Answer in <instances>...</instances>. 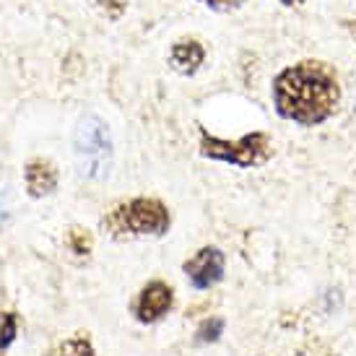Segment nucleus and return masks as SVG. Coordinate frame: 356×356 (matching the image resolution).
<instances>
[{
    "label": "nucleus",
    "mask_w": 356,
    "mask_h": 356,
    "mask_svg": "<svg viewBox=\"0 0 356 356\" xmlns=\"http://www.w3.org/2000/svg\"><path fill=\"white\" fill-rule=\"evenodd\" d=\"M224 333V320L221 317H211L203 325L198 327V341L200 343H211V341H218Z\"/></svg>",
    "instance_id": "nucleus-11"
},
{
    "label": "nucleus",
    "mask_w": 356,
    "mask_h": 356,
    "mask_svg": "<svg viewBox=\"0 0 356 356\" xmlns=\"http://www.w3.org/2000/svg\"><path fill=\"white\" fill-rule=\"evenodd\" d=\"M341 83L336 70L320 60H302L289 65L273 81V104L284 120L297 125H320L336 112Z\"/></svg>",
    "instance_id": "nucleus-1"
},
{
    "label": "nucleus",
    "mask_w": 356,
    "mask_h": 356,
    "mask_svg": "<svg viewBox=\"0 0 356 356\" xmlns=\"http://www.w3.org/2000/svg\"><path fill=\"white\" fill-rule=\"evenodd\" d=\"M203 60H206V50H203V44L198 40H190V37H182L172 44V50H169V63H172V68L182 73V76H193L195 70L203 65Z\"/></svg>",
    "instance_id": "nucleus-8"
},
{
    "label": "nucleus",
    "mask_w": 356,
    "mask_h": 356,
    "mask_svg": "<svg viewBox=\"0 0 356 356\" xmlns=\"http://www.w3.org/2000/svg\"><path fill=\"white\" fill-rule=\"evenodd\" d=\"M76 156H79L81 172L91 179H102L109 175V164H112V136H109V125L97 115H86L81 118L79 128H76Z\"/></svg>",
    "instance_id": "nucleus-3"
},
{
    "label": "nucleus",
    "mask_w": 356,
    "mask_h": 356,
    "mask_svg": "<svg viewBox=\"0 0 356 356\" xmlns=\"http://www.w3.org/2000/svg\"><path fill=\"white\" fill-rule=\"evenodd\" d=\"M60 354L63 356H94V346L89 343V338L76 336V338H70V341L63 343Z\"/></svg>",
    "instance_id": "nucleus-10"
},
{
    "label": "nucleus",
    "mask_w": 356,
    "mask_h": 356,
    "mask_svg": "<svg viewBox=\"0 0 356 356\" xmlns=\"http://www.w3.org/2000/svg\"><path fill=\"white\" fill-rule=\"evenodd\" d=\"M172 224L167 206L156 198H133L128 203H120L109 211L102 227L109 229L112 234H164Z\"/></svg>",
    "instance_id": "nucleus-2"
},
{
    "label": "nucleus",
    "mask_w": 356,
    "mask_h": 356,
    "mask_svg": "<svg viewBox=\"0 0 356 356\" xmlns=\"http://www.w3.org/2000/svg\"><path fill=\"white\" fill-rule=\"evenodd\" d=\"M24 182L31 198H44L58 188V169L47 159H34L24 169Z\"/></svg>",
    "instance_id": "nucleus-7"
},
{
    "label": "nucleus",
    "mask_w": 356,
    "mask_h": 356,
    "mask_svg": "<svg viewBox=\"0 0 356 356\" xmlns=\"http://www.w3.org/2000/svg\"><path fill=\"white\" fill-rule=\"evenodd\" d=\"M70 245H73V250H76L79 255H83V252H89L91 239L83 229H73V232H70Z\"/></svg>",
    "instance_id": "nucleus-13"
},
{
    "label": "nucleus",
    "mask_w": 356,
    "mask_h": 356,
    "mask_svg": "<svg viewBox=\"0 0 356 356\" xmlns=\"http://www.w3.org/2000/svg\"><path fill=\"white\" fill-rule=\"evenodd\" d=\"M185 276L193 284V289L206 291L216 286L224 278V252L218 248H203L185 263Z\"/></svg>",
    "instance_id": "nucleus-5"
},
{
    "label": "nucleus",
    "mask_w": 356,
    "mask_h": 356,
    "mask_svg": "<svg viewBox=\"0 0 356 356\" xmlns=\"http://www.w3.org/2000/svg\"><path fill=\"white\" fill-rule=\"evenodd\" d=\"M172 289L164 281H151L149 286H143V291L138 294L136 302V317L140 323H156L172 309Z\"/></svg>",
    "instance_id": "nucleus-6"
},
{
    "label": "nucleus",
    "mask_w": 356,
    "mask_h": 356,
    "mask_svg": "<svg viewBox=\"0 0 356 356\" xmlns=\"http://www.w3.org/2000/svg\"><path fill=\"white\" fill-rule=\"evenodd\" d=\"M16 333H19V320H16V315L13 312L3 315V323H0V351H6L16 341Z\"/></svg>",
    "instance_id": "nucleus-9"
},
{
    "label": "nucleus",
    "mask_w": 356,
    "mask_h": 356,
    "mask_svg": "<svg viewBox=\"0 0 356 356\" xmlns=\"http://www.w3.org/2000/svg\"><path fill=\"white\" fill-rule=\"evenodd\" d=\"M281 3H284V6H289V8H291V6H302L305 0H281Z\"/></svg>",
    "instance_id": "nucleus-15"
},
{
    "label": "nucleus",
    "mask_w": 356,
    "mask_h": 356,
    "mask_svg": "<svg viewBox=\"0 0 356 356\" xmlns=\"http://www.w3.org/2000/svg\"><path fill=\"white\" fill-rule=\"evenodd\" d=\"M97 6L107 13L109 19H118V16H122L125 8H128V0H97Z\"/></svg>",
    "instance_id": "nucleus-12"
},
{
    "label": "nucleus",
    "mask_w": 356,
    "mask_h": 356,
    "mask_svg": "<svg viewBox=\"0 0 356 356\" xmlns=\"http://www.w3.org/2000/svg\"><path fill=\"white\" fill-rule=\"evenodd\" d=\"M200 154L216 159L224 164H234L242 169H252L270 156V136L268 133H248L239 140H221L200 130Z\"/></svg>",
    "instance_id": "nucleus-4"
},
{
    "label": "nucleus",
    "mask_w": 356,
    "mask_h": 356,
    "mask_svg": "<svg viewBox=\"0 0 356 356\" xmlns=\"http://www.w3.org/2000/svg\"><path fill=\"white\" fill-rule=\"evenodd\" d=\"M200 3L213 10H234V8H239L245 0H200Z\"/></svg>",
    "instance_id": "nucleus-14"
}]
</instances>
